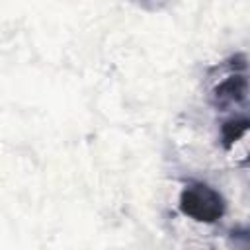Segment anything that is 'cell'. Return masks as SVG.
<instances>
[{"mask_svg":"<svg viewBox=\"0 0 250 250\" xmlns=\"http://www.w3.org/2000/svg\"><path fill=\"white\" fill-rule=\"evenodd\" d=\"M246 125H248V121H246L244 117H242V119H234V121L225 123V127H223V135H225L227 143H232V141L240 139V137L244 135V131H246Z\"/></svg>","mask_w":250,"mask_h":250,"instance_id":"obj_3","label":"cell"},{"mask_svg":"<svg viewBox=\"0 0 250 250\" xmlns=\"http://www.w3.org/2000/svg\"><path fill=\"white\" fill-rule=\"evenodd\" d=\"M182 211L189 217H193L195 221H205V223H213L223 215V199L221 195L203 184H195L189 186L188 189H184L182 199H180Z\"/></svg>","mask_w":250,"mask_h":250,"instance_id":"obj_1","label":"cell"},{"mask_svg":"<svg viewBox=\"0 0 250 250\" xmlns=\"http://www.w3.org/2000/svg\"><path fill=\"white\" fill-rule=\"evenodd\" d=\"M217 96L219 100H229V102H238V100H244L246 96V80L242 76H234L230 80H227L225 84H221L217 88Z\"/></svg>","mask_w":250,"mask_h":250,"instance_id":"obj_2","label":"cell"}]
</instances>
